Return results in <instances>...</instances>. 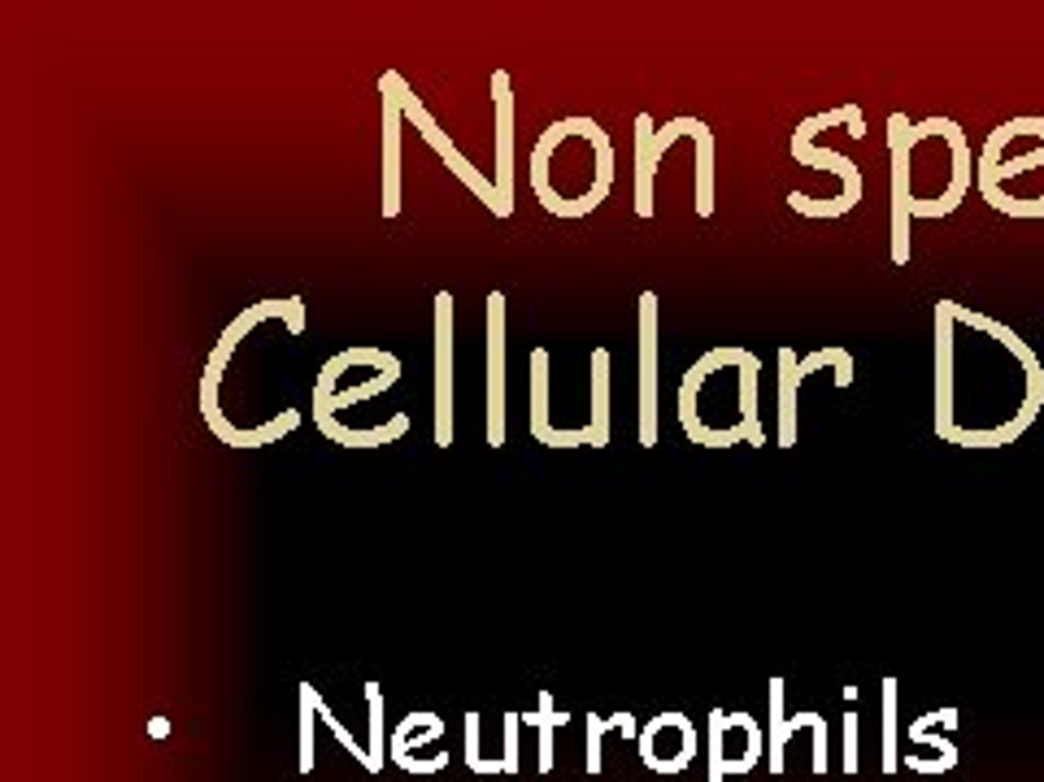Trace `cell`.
I'll return each mask as SVG.
<instances>
[{
  "label": "cell",
  "instance_id": "6da1fadb",
  "mask_svg": "<svg viewBox=\"0 0 1044 782\" xmlns=\"http://www.w3.org/2000/svg\"><path fill=\"white\" fill-rule=\"evenodd\" d=\"M614 188V144L592 117L553 122L531 148V192L558 218H587Z\"/></svg>",
  "mask_w": 1044,
  "mask_h": 782
},
{
  "label": "cell",
  "instance_id": "7a4b0ae2",
  "mask_svg": "<svg viewBox=\"0 0 1044 782\" xmlns=\"http://www.w3.org/2000/svg\"><path fill=\"white\" fill-rule=\"evenodd\" d=\"M853 117H857V105H835V110L806 117V122L793 131V157H797L801 166L835 170V174H840V183H844V192H840L835 201H813V196L793 192V196H788V205H793L797 214H806V218H840V214H849V209L862 201V174H857V166H853L849 157H840V152H827V148H818V144H813V135H818V131H827V126H849Z\"/></svg>",
  "mask_w": 1044,
  "mask_h": 782
},
{
  "label": "cell",
  "instance_id": "3957f363",
  "mask_svg": "<svg viewBox=\"0 0 1044 782\" xmlns=\"http://www.w3.org/2000/svg\"><path fill=\"white\" fill-rule=\"evenodd\" d=\"M379 88H388V92L396 97V105H401V113H405V122H409V126H418V135L431 144V152H436V157H440V161H445V166L458 174V183H462V188H470V192H474V201H483V205H487V214H496V218H509V214H514V209L501 201L496 183H492V179H487L479 166H470V161H465L462 148H458L449 135H445V126L431 117V110L423 105V97H418V92H414V88H409V83H405L396 70H383Z\"/></svg>",
  "mask_w": 1044,
  "mask_h": 782
},
{
  "label": "cell",
  "instance_id": "277c9868",
  "mask_svg": "<svg viewBox=\"0 0 1044 782\" xmlns=\"http://www.w3.org/2000/svg\"><path fill=\"white\" fill-rule=\"evenodd\" d=\"M662 348V301L658 292H640V447L662 444V413H658V356Z\"/></svg>",
  "mask_w": 1044,
  "mask_h": 782
},
{
  "label": "cell",
  "instance_id": "5b68a950",
  "mask_svg": "<svg viewBox=\"0 0 1044 782\" xmlns=\"http://www.w3.org/2000/svg\"><path fill=\"white\" fill-rule=\"evenodd\" d=\"M640 757L653 774H680L696 757V730L684 713H658L640 730Z\"/></svg>",
  "mask_w": 1044,
  "mask_h": 782
},
{
  "label": "cell",
  "instance_id": "8992f818",
  "mask_svg": "<svg viewBox=\"0 0 1044 782\" xmlns=\"http://www.w3.org/2000/svg\"><path fill=\"white\" fill-rule=\"evenodd\" d=\"M910 117L893 113L888 117V152H893V261L906 265L910 261Z\"/></svg>",
  "mask_w": 1044,
  "mask_h": 782
},
{
  "label": "cell",
  "instance_id": "52a82bcc",
  "mask_svg": "<svg viewBox=\"0 0 1044 782\" xmlns=\"http://www.w3.org/2000/svg\"><path fill=\"white\" fill-rule=\"evenodd\" d=\"M436 447H453V292L436 296Z\"/></svg>",
  "mask_w": 1044,
  "mask_h": 782
},
{
  "label": "cell",
  "instance_id": "ba28073f",
  "mask_svg": "<svg viewBox=\"0 0 1044 782\" xmlns=\"http://www.w3.org/2000/svg\"><path fill=\"white\" fill-rule=\"evenodd\" d=\"M487 447H505V292L487 296Z\"/></svg>",
  "mask_w": 1044,
  "mask_h": 782
},
{
  "label": "cell",
  "instance_id": "9c48e42d",
  "mask_svg": "<svg viewBox=\"0 0 1044 782\" xmlns=\"http://www.w3.org/2000/svg\"><path fill=\"white\" fill-rule=\"evenodd\" d=\"M680 135H693L696 139V218H709L714 214V131L700 122V117H671L658 126V157L680 139Z\"/></svg>",
  "mask_w": 1044,
  "mask_h": 782
},
{
  "label": "cell",
  "instance_id": "30bf717a",
  "mask_svg": "<svg viewBox=\"0 0 1044 782\" xmlns=\"http://www.w3.org/2000/svg\"><path fill=\"white\" fill-rule=\"evenodd\" d=\"M531 440L545 447H592V427L562 431L549 418V348L531 352Z\"/></svg>",
  "mask_w": 1044,
  "mask_h": 782
},
{
  "label": "cell",
  "instance_id": "8fae6325",
  "mask_svg": "<svg viewBox=\"0 0 1044 782\" xmlns=\"http://www.w3.org/2000/svg\"><path fill=\"white\" fill-rule=\"evenodd\" d=\"M492 105H496V192L514 209V88L505 70H492Z\"/></svg>",
  "mask_w": 1044,
  "mask_h": 782
},
{
  "label": "cell",
  "instance_id": "7c38bea8",
  "mask_svg": "<svg viewBox=\"0 0 1044 782\" xmlns=\"http://www.w3.org/2000/svg\"><path fill=\"white\" fill-rule=\"evenodd\" d=\"M379 97H383V218H396L401 214V122H405V113L388 88H379Z\"/></svg>",
  "mask_w": 1044,
  "mask_h": 782
},
{
  "label": "cell",
  "instance_id": "4fadbf2b",
  "mask_svg": "<svg viewBox=\"0 0 1044 782\" xmlns=\"http://www.w3.org/2000/svg\"><path fill=\"white\" fill-rule=\"evenodd\" d=\"M314 427H318L332 444H340V447H383V444H396V440L409 431V413H392L383 427H366V431H357V427H340L336 413L314 409Z\"/></svg>",
  "mask_w": 1044,
  "mask_h": 782
},
{
  "label": "cell",
  "instance_id": "5bb4252c",
  "mask_svg": "<svg viewBox=\"0 0 1044 782\" xmlns=\"http://www.w3.org/2000/svg\"><path fill=\"white\" fill-rule=\"evenodd\" d=\"M658 126H653V117L649 113H640L636 117V214L640 218H653V174H658Z\"/></svg>",
  "mask_w": 1044,
  "mask_h": 782
},
{
  "label": "cell",
  "instance_id": "9a60e30c",
  "mask_svg": "<svg viewBox=\"0 0 1044 782\" xmlns=\"http://www.w3.org/2000/svg\"><path fill=\"white\" fill-rule=\"evenodd\" d=\"M801 361L793 348H779V447L797 444V387H801Z\"/></svg>",
  "mask_w": 1044,
  "mask_h": 782
},
{
  "label": "cell",
  "instance_id": "2e32d148",
  "mask_svg": "<svg viewBox=\"0 0 1044 782\" xmlns=\"http://www.w3.org/2000/svg\"><path fill=\"white\" fill-rule=\"evenodd\" d=\"M592 447L609 444V348L592 352Z\"/></svg>",
  "mask_w": 1044,
  "mask_h": 782
},
{
  "label": "cell",
  "instance_id": "e0dca14e",
  "mask_svg": "<svg viewBox=\"0 0 1044 782\" xmlns=\"http://www.w3.org/2000/svg\"><path fill=\"white\" fill-rule=\"evenodd\" d=\"M440 730H445V722L436 717V713H409L396 730H392V744H388V757L401 766L405 757H414V748H423V744H431V739H440Z\"/></svg>",
  "mask_w": 1044,
  "mask_h": 782
},
{
  "label": "cell",
  "instance_id": "ac0fdd59",
  "mask_svg": "<svg viewBox=\"0 0 1044 782\" xmlns=\"http://www.w3.org/2000/svg\"><path fill=\"white\" fill-rule=\"evenodd\" d=\"M523 722H531V726L540 730V774H549V770H553V730L566 726L571 713H562V709L553 704V695L540 691V709H536V713H523Z\"/></svg>",
  "mask_w": 1044,
  "mask_h": 782
},
{
  "label": "cell",
  "instance_id": "d6986e66",
  "mask_svg": "<svg viewBox=\"0 0 1044 782\" xmlns=\"http://www.w3.org/2000/svg\"><path fill=\"white\" fill-rule=\"evenodd\" d=\"M609 730H618L622 739H640V726H636L631 713H614L609 722L592 713V717H587V774H592V779L600 774V739H605Z\"/></svg>",
  "mask_w": 1044,
  "mask_h": 782
},
{
  "label": "cell",
  "instance_id": "ffe728a7",
  "mask_svg": "<svg viewBox=\"0 0 1044 782\" xmlns=\"http://www.w3.org/2000/svg\"><path fill=\"white\" fill-rule=\"evenodd\" d=\"M366 709H370V774H383V687L366 682Z\"/></svg>",
  "mask_w": 1044,
  "mask_h": 782
},
{
  "label": "cell",
  "instance_id": "44dd1931",
  "mask_svg": "<svg viewBox=\"0 0 1044 782\" xmlns=\"http://www.w3.org/2000/svg\"><path fill=\"white\" fill-rule=\"evenodd\" d=\"M314 713H318V691L314 682H301V774H314Z\"/></svg>",
  "mask_w": 1044,
  "mask_h": 782
},
{
  "label": "cell",
  "instance_id": "7402d4cb",
  "mask_svg": "<svg viewBox=\"0 0 1044 782\" xmlns=\"http://www.w3.org/2000/svg\"><path fill=\"white\" fill-rule=\"evenodd\" d=\"M318 717H323V722H327V730H332V735H336V739L345 744V748H348V757H357V761H361V766L370 770V748H361V744L352 739V730H348L345 722H340V717H336V713L327 709V700H323V695H318Z\"/></svg>",
  "mask_w": 1044,
  "mask_h": 782
},
{
  "label": "cell",
  "instance_id": "603a6c76",
  "mask_svg": "<svg viewBox=\"0 0 1044 782\" xmlns=\"http://www.w3.org/2000/svg\"><path fill=\"white\" fill-rule=\"evenodd\" d=\"M518 726H523V713H505L501 717V761H505V774H518Z\"/></svg>",
  "mask_w": 1044,
  "mask_h": 782
},
{
  "label": "cell",
  "instance_id": "cb8c5ba5",
  "mask_svg": "<svg viewBox=\"0 0 1044 782\" xmlns=\"http://www.w3.org/2000/svg\"><path fill=\"white\" fill-rule=\"evenodd\" d=\"M779 704H784V682L775 678V682H771V713H775V722H771V770L784 766V722H779Z\"/></svg>",
  "mask_w": 1044,
  "mask_h": 782
},
{
  "label": "cell",
  "instance_id": "d4e9b609",
  "mask_svg": "<svg viewBox=\"0 0 1044 782\" xmlns=\"http://www.w3.org/2000/svg\"><path fill=\"white\" fill-rule=\"evenodd\" d=\"M449 761H453L449 752H431V757H409V761H401V770H405V774H440Z\"/></svg>",
  "mask_w": 1044,
  "mask_h": 782
},
{
  "label": "cell",
  "instance_id": "484cf974",
  "mask_svg": "<svg viewBox=\"0 0 1044 782\" xmlns=\"http://www.w3.org/2000/svg\"><path fill=\"white\" fill-rule=\"evenodd\" d=\"M801 722L813 730V766L827 770V726H822V717L818 713H801Z\"/></svg>",
  "mask_w": 1044,
  "mask_h": 782
},
{
  "label": "cell",
  "instance_id": "4316f807",
  "mask_svg": "<svg viewBox=\"0 0 1044 782\" xmlns=\"http://www.w3.org/2000/svg\"><path fill=\"white\" fill-rule=\"evenodd\" d=\"M483 761V752H479V713H465V766L474 770Z\"/></svg>",
  "mask_w": 1044,
  "mask_h": 782
},
{
  "label": "cell",
  "instance_id": "83f0119b",
  "mask_svg": "<svg viewBox=\"0 0 1044 782\" xmlns=\"http://www.w3.org/2000/svg\"><path fill=\"white\" fill-rule=\"evenodd\" d=\"M884 687H888V691H884V704H888V717H893V700H897L893 687H897V682H884ZM888 770H893V722H888Z\"/></svg>",
  "mask_w": 1044,
  "mask_h": 782
},
{
  "label": "cell",
  "instance_id": "f1b7e54d",
  "mask_svg": "<svg viewBox=\"0 0 1044 782\" xmlns=\"http://www.w3.org/2000/svg\"><path fill=\"white\" fill-rule=\"evenodd\" d=\"M148 730H153L157 739H166V735H170V722H166V717H153V726H148Z\"/></svg>",
  "mask_w": 1044,
  "mask_h": 782
}]
</instances>
